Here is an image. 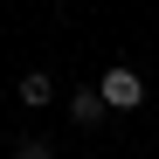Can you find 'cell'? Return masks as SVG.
<instances>
[{"label": "cell", "mask_w": 159, "mask_h": 159, "mask_svg": "<svg viewBox=\"0 0 159 159\" xmlns=\"http://www.w3.org/2000/svg\"><path fill=\"white\" fill-rule=\"evenodd\" d=\"M14 159H56V145H48V139H21V145H14Z\"/></svg>", "instance_id": "4"}, {"label": "cell", "mask_w": 159, "mask_h": 159, "mask_svg": "<svg viewBox=\"0 0 159 159\" xmlns=\"http://www.w3.org/2000/svg\"><path fill=\"white\" fill-rule=\"evenodd\" d=\"M69 118L83 125V131H90V125H104V118H111V104H104V90H97V83H90V90H69Z\"/></svg>", "instance_id": "2"}, {"label": "cell", "mask_w": 159, "mask_h": 159, "mask_svg": "<svg viewBox=\"0 0 159 159\" xmlns=\"http://www.w3.org/2000/svg\"><path fill=\"white\" fill-rule=\"evenodd\" d=\"M97 90H104V104H111V111H139V104H145V76L139 69H125V62H111V69H104L97 76Z\"/></svg>", "instance_id": "1"}, {"label": "cell", "mask_w": 159, "mask_h": 159, "mask_svg": "<svg viewBox=\"0 0 159 159\" xmlns=\"http://www.w3.org/2000/svg\"><path fill=\"white\" fill-rule=\"evenodd\" d=\"M21 104H28V111L56 104V76H48V69H28V76H21Z\"/></svg>", "instance_id": "3"}]
</instances>
